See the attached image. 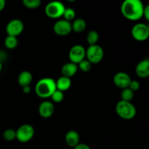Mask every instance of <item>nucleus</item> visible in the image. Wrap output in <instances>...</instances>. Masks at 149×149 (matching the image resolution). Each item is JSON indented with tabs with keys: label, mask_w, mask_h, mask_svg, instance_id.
<instances>
[{
	"label": "nucleus",
	"mask_w": 149,
	"mask_h": 149,
	"mask_svg": "<svg viewBox=\"0 0 149 149\" xmlns=\"http://www.w3.org/2000/svg\"><path fill=\"white\" fill-rule=\"evenodd\" d=\"M131 34L134 39L138 42H144L149 38V30L146 24L137 23L132 28Z\"/></svg>",
	"instance_id": "obj_7"
},
{
	"label": "nucleus",
	"mask_w": 149,
	"mask_h": 149,
	"mask_svg": "<svg viewBox=\"0 0 149 149\" xmlns=\"http://www.w3.org/2000/svg\"><path fill=\"white\" fill-rule=\"evenodd\" d=\"M6 1L4 0H0V12L2 11L4 8L5 7Z\"/></svg>",
	"instance_id": "obj_31"
},
{
	"label": "nucleus",
	"mask_w": 149,
	"mask_h": 149,
	"mask_svg": "<svg viewBox=\"0 0 149 149\" xmlns=\"http://www.w3.org/2000/svg\"><path fill=\"white\" fill-rule=\"evenodd\" d=\"M99 40V34L96 31H90L87 35V41L90 46L97 45Z\"/></svg>",
	"instance_id": "obj_20"
},
{
	"label": "nucleus",
	"mask_w": 149,
	"mask_h": 149,
	"mask_svg": "<svg viewBox=\"0 0 149 149\" xmlns=\"http://www.w3.org/2000/svg\"><path fill=\"white\" fill-rule=\"evenodd\" d=\"M65 10V6L61 1H51L45 7V14L50 18H59L63 15Z\"/></svg>",
	"instance_id": "obj_4"
},
{
	"label": "nucleus",
	"mask_w": 149,
	"mask_h": 149,
	"mask_svg": "<svg viewBox=\"0 0 149 149\" xmlns=\"http://www.w3.org/2000/svg\"><path fill=\"white\" fill-rule=\"evenodd\" d=\"M143 17H145V18L148 20L149 23V4L144 7Z\"/></svg>",
	"instance_id": "obj_28"
},
{
	"label": "nucleus",
	"mask_w": 149,
	"mask_h": 149,
	"mask_svg": "<svg viewBox=\"0 0 149 149\" xmlns=\"http://www.w3.org/2000/svg\"><path fill=\"white\" fill-rule=\"evenodd\" d=\"M144 7L140 0H125L121 6V13L127 20L137 21L143 17Z\"/></svg>",
	"instance_id": "obj_1"
},
{
	"label": "nucleus",
	"mask_w": 149,
	"mask_h": 149,
	"mask_svg": "<svg viewBox=\"0 0 149 149\" xmlns=\"http://www.w3.org/2000/svg\"><path fill=\"white\" fill-rule=\"evenodd\" d=\"M121 97H122V100L131 102V100L134 97V92L131 89H130L129 87L124 89V90H122V93H121Z\"/></svg>",
	"instance_id": "obj_21"
},
{
	"label": "nucleus",
	"mask_w": 149,
	"mask_h": 149,
	"mask_svg": "<svg viewBox=\"0 0 149 149\" xmlns=\"http://www.w3.org/2000/svg\"><path fill=\"white\" fill-rule=\"evenodd\" d=\"M34 132V128L31 125L25 124L16 130V139L20 143H27L33 138Z\"/></svg>",
	"instance_id": "obj_6"
},
{
	"label": "nucleus",
	"mask_w": 149,
	"mask_h": 149,
	"mask_svg": "<svg viewBox=\"0 0 149 149\" xmlns=\"http://www.w3.org/2000/svg\"><path fill=\"white\" fill-rule=\"evenodd\" d=\"M80 137L78 132L75 130H70L65 134V141L67 145L71 148H74L79 143Z\"/></svg>",
	"instance_id": "obj_14"
},
{
	"label": "nucleus",
	"mask_w": 149,
	"mask_h": 149,
	"mask_svg": "<svg viewBox=\"0 0 149 149\" xmlns=\"http://www.w3.org/2000/svg\"><path fill=\"white\" fill-rule=\"evenodd\" d=\"M104 51L99 45H91L86 50V58L92 64H97L103 60Z\"/></svg>",
	"instance_id": "obj_5"
},
{
	"label": "nucleus",
	"mask_w": 149,
	"mask_h": 149,
	"mask_svg": "<svg viewBox=\"0 0 149 149\" xmlns=\"http://www.w3.org/2000/svg\"><path fill=\"white\" fill-rule=\"evenodd\" d=\"M116 112L118 116L123 119L130 120L136 116V108L131 102L121 100L116 106Z\"/></svg>",
	"instance_id": "obj_3"
},
{
	"label": "nucleus",
	"mask_w": 149,
	"mask_h": 149,
	"mask_svg": "<svg viewBox=\"0 0 149 149\" xmlns=\"http://www.w3.org/2000/svg\"><path fill=\"white\" fill-rule=\"evenodd\" d=\"M23 29H24V24L23 21L19 19L10 20L6 26V32L7 36H15V37L19 36L23 32Z\"/></svg>",
	"instance_id": "obj_9"
},
{
	"label": "nucleus",
	"mask_w": 149,
	"mask_h": 149,
	"mask_svg": "<svg viewBox=\"0 0 149 149\" xmlns=\"http://www.w3.org/2000/svg\"><path fill=\"white\" fill-rule=\"evenodd\" d=\"M77 71H78V65L71 62L64 64L63 65L62 68H61L62 75L63 77H68V78L70 79L77 74Z\"/></svg>",
	"instance_id": "obj_15"
},
{
	"label": "nucleus",
	"mask_w": 149,
	"mask_h": 149,
	"mask_svg": "<svg viewBox=\"0 0 149 149\" xmlns=\"http://www.w3.org/2000/svg\"><path fill=\"white\" fill-rule=\"evenodd\" d=\"M3 138L7 141H13L16 139V131L13 129H7L3 133Z\"/></svg>",
	"instance_id": "obj_24"
},
{
	"label": "nucleus",
	"mask_w": 149,
	"mask_h": 149,
	"mask_svg": "<svg viewBox=\"0 0 149 149\" xmlns=\"http://www.w3.org/2000/svg\"><path fill=\"white\" fill-rule=\"evenodd\" d=\"M147 25V27H148V30H149V23H148V24H146Z\"/></svg>",
	"instance_id": "obj_33"
},
{
	"label": "nucleus",
	"mask_w": 149,
	"mask_h": 149,
	"mask_svg": "<svg viewBox=\"0 0 149 149\" xmlns=\"http://www.w3.org/2000/svg\"><path fill=\"white\" fill-rule=\"evenodd\" d=\"M53 31L58 36H65L72 31L71 23L65 20H59L54 24Z\"/></svg>",
	"instance_id": "obj_10"
},
{
	"label": "nucleus",
	"mask_w": 149,
	"mask_h": 149,
	"mask_svg": "<svg viewBox=\"0 0 149 149\" xmlns=\"http://www.w3.org/2000/svg\"><path fill=\"white\" fill-rule=\"evenodd\" d=\"M87 27V23L86 21L82 18H77L73 21L71 23V28L72 31H74L76 33H81L84 31Z\"/></svg>",
	"instance_id": "obj_18"
},
{
	"label": "nucleus",
	"mask_w": 149,
	"mask_h": 149,
	"mask_svg": "<svg viewBox=\"0 0 149 149\" xmlns=\"http://www.w3.org/2000/svg\"><path fill=\"white\" fill-rule=\"evenodd\" d=\"M1 68H2V64H1V61H0V71H1Z\"/></svg>",
	"instance_id": "obj_32"
},
{
	"label": "nucleus",
	"mask_w": 149,
	"mask_h": 149,
	"mask_svg": "<svg viewBox=\"0 0 149 149\" xmlns=\"http://www.w3.org/2000/svg\"><path fill=\"white\" fill-rule=\"evenodd\" d=\"M50 97L51 99H52V101L55 102V103H61V102L63 101V100L64 98L63 93L60 91V90H56L53 93H52V95H51Z\"/></svg>",
	"instance_id": "obj_26"
},
{
	"label": "nucleus",
	"mask_w": 149,
	"mask_h": 149,
	"mask_svg": "<svg viewBox=\"0 0 149 149\" xmlns=\"http://www.w3.org/2000/svg\"><path fill=\"white\" fill-rule=\"evenodd\" d=\"M56 90V82L53 79L49 77L39 80L35 86L36 94L42 98L50 97Z\"/></svg>",
	"instance_id": "obj_2"
},
{
	"label": "nucleus",
	"mask_w": 149,
	"mask_h": 149,
	"mask_svg": "<svg viewBox=\"0 0 149 149\" xmlns=\"http://www.w3.org/2000/svg\"><path fill=\"white\" fill-rule=\"evenodd\" d=\"M129 88L131 89L133 92L137 91L140 89V83L136 80H132L130 84Z\"/></svg>",
	"instance_id": "obj_27"
},
{
	"label": "nucleus",
	"mask_w": 149,
	"mask_h": 149,
	"mask_svg": "<svg viewBox=\"0 0 149 149\" xmlns=\"http://www.w3.org/2000/svg\"><path fill=\"white\" fill-rule=\"evenodd\" d=\"M55 111V107L52 102L45 100L43 101L39 106V113L42 118L48 119L53 115Z\"/></svg>",
	"instance_id": "obj_12"
},
{
	"label": "nucleus",
	"mask_w": 149,
	"mask_h": 149,
	"mask_svg": "<svg viewBox=\"0 0 149 149\" xmlns=\"http://www.w3.org/2000/svg\"><path fill=\"white\" fill-rule=\"evenodd\" d=\"M92 65L93 64L88 60L84 59L82 61H81L77 65H78V68H80V70L83 72H89L91 70Z\"/></svg>",
	"instance_id": "obj_23"
},
{
	"label": "nucleus",
	"mask_w": 149,
	"mask_h": 149,
	"mask_svg": "<svg viewBox=\"0 0 149 149\" xmlns=\"http://www.w3.org/2000/svg\"><path fill=\"white\" fill-rule=\"evenodd\" d=\"M63 17H64V20L69 22L71 20H74V18L76 17L75 10L72 8H65Z\"/></svg>",
	"instance_id": "obj_25"
},
{
	"label": "nucleus",
	"mask_w": 149,
	"mask_h": 149,
	"mask_svg": "<svg viewBox=\"0 0 149 149\" xmlns=\"http://www.w3.org/2000/svg\"><path fill=\"white\" fill-rule=\"evenodd\" d=\"M18 41L17 37L11 36H7L4 39V45L9 49H13L17 47Z\"/></svg>",
	"instance_id": "obj_19"
},
{
	"label": "nucleus",
	"mask_w": 149,
	"mask_h": 149,
	"mask_svg": "<svg viewBox=\"0 0 149 149\" xmlns=\"http://www.w3.org/2000/svg\"><path fill=\"white\" fill-rule=\"evenodd\" d=\"M68 57L71 63L78 65L81 61L85 59L86 49L83 46L77 45L71 48L68 54Z\"/></svg>",
	"instance_id": "obj_8"
},
{
	"label": "nucleus",
	"mask_w": 149,
	"mask_h": 149,
	"mask_svg": "<svg viewBox=\"0 0 149 149\" xmlns=\"http://www.w3.org/2000/svg\"><path fill=\"white\" fill-rule=\"evenodd\" d=\"M55 82H56L57 90H60V91L63 92V93L68 90L71 86V79L63 77V76L60 77L57 81H55Z\"/></svg>",
	"instance_id": "obj_17"
},
{
	"label": "nucleus",
	"mask_w": 149,
	"mask_h": 149,
	"mask_svg": "<svg viewBox=\"0 0 149 149\" xmlns=\"http://www.w3.org/2000/svg\"><path fill=\"white\" fill-rule=\"evenodd\" d=\"M33 80L31 73L28 71H23L18 76V84L20 87H25L30 86Z\"/></svg>",
	"instance_id": "obj_16"
},
{
	"label": "nucleus",
	"mask_w": 149,
	"mask_h": 149,
	"mask_svg": "<svg viewBox=\"0 0 149 149\" xmlns=\"http://www.w3.org/2000/svg\"><path fill=\"white\" fill-rule=\"evenodd\" d=\"M74 149H91L88 145L85 143H79Z\"/></svg>",
	"instance_id": "obj_29"
},
{
	"label": "nucleus",
	"mask_w": 149,
	"mask_h": 149,
	"mask_svg": "<svg viewBox=\"0 0 149 149\" xmlns=\"http://www.w3.org/2000/svg\"><path fill=\"white\" fill-rule=\"evenodd\" d=\"M23 5L28 9H36L41 5L40 0H23Z\"/></svg>",
	"instance_id": "obj_22"
},
{
	"label": "nucleus",
	"mask_w": 149,
	"mask_h": 149,
	"mask_svg": "<svg viewBox=\"0 0 149 149\" xmlns=\"http://www.w3.org/2000/svg\"><path fill=\"white\" fill-rule=\"evenodd\" d=\"M135 73L137 76L141 79H146L149 77V59L142 60L137 64L135 67Z\"/></svg>",
	"instance_id": "obj_13"
},
{
	"label": "nucleus",
	"mask_w": 149,
	"mask_h": 149,
	"mask_svg": "<svg viewBox=\"0 0 149 149\" xmlns=\"http://www.w3.org/2000/svg\"><path fill=\"white\" fill-rule=\"evenodd\" d=\"M113 81L116 87L124 90V89L129 87L132 79H131L130 77L126 73L119 72L115 74Z\"/></svg>",
	"instance_id": "obj_11"
},
{
	"label": "nucleus",
	"mask_w": 149,
	"mask_h": 149,
	"mask_svg": "<svg viewBox=\"0 0 149 149\" xmlns=\"http://www.w3.org/2000/svg\"><path fill=\"white\" fill-rule=\"evenodd\" d=\"M23 91L25 94H29L31 91V88L30 86H27V87H23Z\"/></svg>",
	"instance_id": "obj_30"
}]
</instances>
